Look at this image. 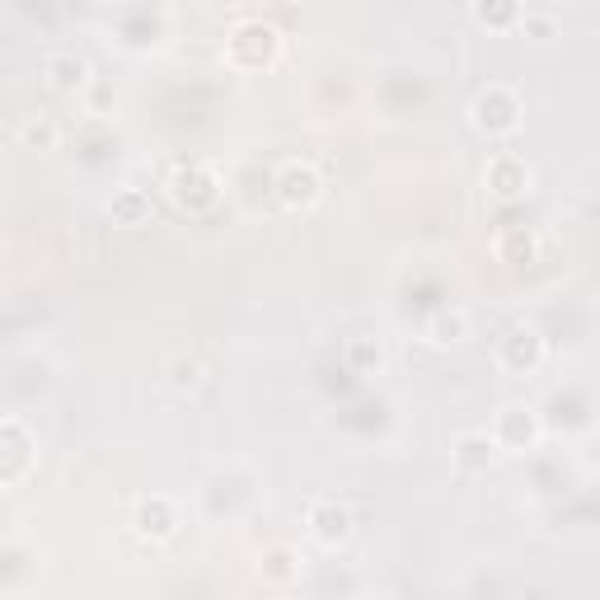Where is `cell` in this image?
<instances>
[{"mask_svg":"<svg viewBox=\"0 0 600 600\" xmlns=\"http://www.w3.org/2000/svg\"><path fill=\"white\" fill-rule=\"evenodd\" d=\"M282 197H286V206H309L319 197V178L309 170H286L282 174Z\"/></svg>","mask_w":600,"mask_h":600,"instance_id":"obj_1","label":"cell"},{"mask_svg":"<svg viewBox=\"0 0 600 600\" xmlns=\"http://www.w3.org/2000/svg\"><path fill=\"white\" fill-rule=\"evenodd\" d=\"M479 127H488V132H507V127H516V103H511L507 94L479 99Z\"/></svg>","mask_w":600,"mask_h":600,"instance_id":"obj_2","label":"cell"},{"mask_svg":"<svg viewBox=\"0 0 600 600\" xmlns=\"http://www.w3.org/2000/svg\"><path fill=\"white\" fill-rule=\"evenodd\" d=\"M315 535H319L324 544L347 540V511H343V507H319V511H315Z\"/></svg>","mask_w":600,"mask_h":600,"instance_id":"obj_3","label":"cell"},{"mask_svg":"<svg viewBox=\"0 0 600 600\" xmlns=\"http://www.w3.org/2000/svg\"><path fill=\"white\" fill-rule=\"evenodd\" d=\"M48 71H52L57 90H80V85H85V61H75V57H57Z\"/></svg>","mask_w":600,"mask_h":600,"instance_id":"obj_4","label":"cell"},{"mask_svg":"<svg viewBox=\"0 0 600 600\" xmlns=\"http://www.w3.org/2000/svg\"><path fill=\"white\" fill-rule=\"evenodd\" d=\"M516 14V5H511V0H479V19H483V24H507V19Z\"/></svg>","mask_w":600,"mask_h":600,"instance_id":"obj_5","label":"cell"},{"mask_svg":"<svg viewBox=\"0 0 600 600\" xmlns=\"http://www.w3.org/2000/svg\"><path fill=\"white\" fill-rule=\"evenodd\" d=\"M357 361H376V366H380V347H376V352H370L366 343H357Z\"/></svg>","mask_w":600,"mask_h":600,"instance_id":"obj_6","label":"cell"}]
</instances>
